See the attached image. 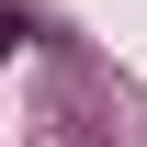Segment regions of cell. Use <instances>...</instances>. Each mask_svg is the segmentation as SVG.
Returning a JSON list of instances; mask_svg holds the SVG:
<instances>
[{"label":"cell","mask_w":147,"mask_h":147,"mask_svg":"<svg viewBox=\"0 0 147 147\" xmlns=\"http://www.w3.org/2000/svg\"><path fill=\"white\" fill-rule=\"evenodd\" d=\"M11 45H23V11H0V57H11Z\"/></svg>","instance_id":"1"}]
</instances>
